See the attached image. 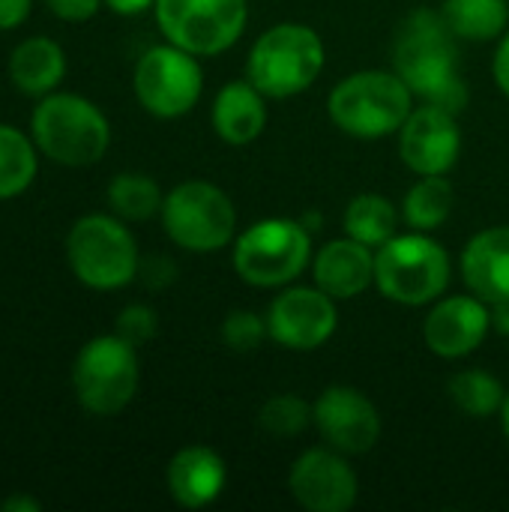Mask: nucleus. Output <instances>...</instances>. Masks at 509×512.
<instances>
[{
	"mask_svg": "<svg viewBox=\"0 0 509 512\" xmlns=\"http://www.w3.org/2000/svg\"><path fill=\"white\" fill-rule=\"evenodd\" d=\"M393 69L429 105L459 114L468 105V87L459 75V39L435 9H414L396 30Z\"/></svg>",
	"mask_w": 509,
	"mask_h": 512,
	"instance_id": "nucleus-1",
	"label": "nucleus"
},
{
	"mask_svg": "<svg viewBox=\"0 0 509 512\" xmlns=\"http://www.w3.org/2000/svg\"><path fill=\"white\" fill-rule=\"evenodd\" d=\"M30 138L45 159L63 168H87L108 153L111 123L93 99L54 90L33 108Z\"/></svg>",
	"mask_w": 509,
	"mask_h": 512,
	"instance_id": "nucleus-2",
	"label": "nucleus"
},
{
	"mask_svg": "<svg viewBox=\"0 0 509 512\" xmlns=\"http://www.w3.org/2000/svg\"><path fill=\"white\" fill-rule=\"evenodd\" d=\"M411 99L414 93L396 69H363L342 78L330 90L327 114L345 135L375 141L402 129V123L414 111Z\"/></svg>",
	"mask_w": 509,
	"mask_h": 512,
	"instance_id": "nucleus-3",
	"label": "nucleus"
},
{
	"mask_svg": "<svg viewBox=\"0 0 509 512\" xmlns=\"http://www.w3.org/2000/svg\"><path fill=\"white\" fill-rule=\"evenodd\" d=\"M66 264L90 291H120L138 279L135 234L114 213H87L66 234Z\"/></svg>",
	"mask_w": 509,
	"mask_h": 512,
	"instance_id": "nucleus-4",
	"label": "nucleus"
},
{
	"mask_svg": "<svg viewBox=\"0 0 509 512\" xmlns=\"http://www.w3.org/2000/svg\"><path fill=\"white\" fill-rule=\"evenodd\" d=\"M450 252L426 231L396 234L375 249V285L399 306H432L450 288Z\"/></svg>",
	"mask_w": 509,
	"mask_h": 512,
	"instance_id": "nucleus-5",
	"label": "nucleus"
},
{
	"mask_svg": "<svg viewBox=\"0 0 509 512\" xmlns=\"http://www.w3.org/2000/svg\"><path fill=\"white\" fill-rule=\"evenodd\" d=\"M324 69V42L309 24L282 21L264 30L249 48L246 78L267 99H288L309 90Z\"/></svg>",
	"mask_w": 509,
	"mask_h": 512,
	"instance_id": "nucleus-6",
	"label": "nucleus"
},
{
	"mask_svg": "<svg viewBox=\"0 0 509 512\" xmlns=\"http://www.w3.org/2000/svg\"><path fill=\"white\" fill-rule=\"evenodd\" d=\"M309 228L297 219H261L234 237V270L252 288H285L312 264Z\"/></svg>",
	"mask_w": 509,
	"mask_h": 512,
	"instance_id": "nucleus-7",
	"label": "nucleus"
},
{
	"mask_svg": "<svg viewBox=\"0 0 509 512\" xmlns=\"http://www.w3.org/2000/svg\"><path fill=\"white\" fill-rule=\"evenodd\" d=\"M141 363L138 348L117 333L93 336L72 363V390L78 405L93 417L120 414L138 393Z\"/></svg>",
	"mask_w": 509,
	"mask_h": 512,
	"instance_id": "nucleus-8",
	"label": "nucleus"
},
{
	"mask_svg": "<svg viewBox=\"0 0 509 512\" xmlns=\"http://www.w3.org/2000/svg\"><path fill=\"white\" fill-rule=\"evenodd\" d=\"M159 216L168 240L195 255L219 252L237 237V210L231 198L207 180L177 183L165 195Z\"/></svg>",
	"mask_w": 509,
	"mask_h": 512,
	"instance_id": "nucleus-9",
	"label": "nucleus"
},
{
	"mask_svg": "<svg viewBox=\"0 0 509 512\" xmlns=\"http://www.w3.org/2000/svg\"><path fill=\"white\" fill-rule=\"evenodd\" d=\"M156 24L165 42L195 54L216 57L228 51L246 30V0H156Z\"/></svg>",
	"mask_w": 509,
	"mask_h": 512,
	"instance_id": "nucleus-10",
	"label": "nucleus"
},
{
	"mask_svg": "<svg viewBox=\"0 0 509 512\" xmlns=\"http://www.w3.org/2000/svg\"><path fill=\"white\" fill-rule=\"evenodd\" d=\"M132 90L147 114L159 120H177L198 105L204 90V72L195 54L165 42L147 48L138 57Z\"/></svg>",
	"mask_w": 509,
	"mask_h": 512,
	"instance_id": "nucleus-11",
	"label": "nucleus"
},
{
	"mask_svg": "<svg viewBox=\"0 0 509 512\" xmlns=\"http://www.w3.org/2000/svg\"><path fill=\"white\" fill-rule=\"evenodd\" d=\"M336 327V300L318 285H285L267 309L270 339L288 351H315L333 339Z\"/></svg>",
	"mask_w": 509,
	"mask_h": 512,
	"instance_id": "nucleus-12",
	"label": "nucleus"
},
{
	"mask_svg": "<svg viewBox=\"0 0 509 512\" xmlns=\"http://www.w3.org/2000/svg\"><path fill=\"white\" fill-rule=\"evenodd\" d=\"M288 489L303 510L348 512L357 504L360 480L345 453L333 447H315L291 465Z\"/></svg>",
	"mask_w": 509,
	"mask_h": 512,
	"instance_id": "nucleus-13",
	"label": "nucleus"
},
{
	"mask_svg": "<svg viewBox=\"0 0 509 512\" xmlns=\"http://www.w3.org/2000/svg\"><path fill=\"white\" fill-rule=\"evenodd\" d=\"M315 429L327 441V447L345 453V456H360L369 453L378 438H381V414L372 405V399L345 384L327 387L315 405Z\"/></svg>",
	"mask_w": 509,
	"mask_h": 512,
	"instance_id": "nucleus-14",
	"label": "nucleus"
},
{
	"mask_svg": "<svg viewBox=\"0 0 509 512\" xmlns=\"http://www.w3.org/2000/svg\"><path fill=\"white\" fill-rule=\"evenodd\" d=\"M462 153V129L456 114L438 105H417L399 129V156L402 162L420 174H447L459 162Z\"/></svg>",
	"mask_w": 509,
	"mask_h": 512,
	"instance_id": "nucleus-15",
	"label": "nucleus"
},
{
	"mask_svg": "<svg viewBox=\"0 0 509 512\" xmlns=\"http://www.w3.org/2000/svg\"><path fill=\"white\" fill-rule=\"evenodd\" d=\"M492 330V306L477 294L438 297L423 321V339L432 354L459 360L474 354Z\"/></svg>",
	"mask_w": 509,
	"mask_h": 512,
	"instance_id": "nucleus-16",
	"label": "nucleus"
},
{
	"mask_svg": "<svg viewBox=\"0 0 509 512\" xmlns=\"http://www.w3.org/2000/svg\"><path fill=\"white\" fill-rule=\"evenodd\" d=\"M312 276L333 300H351L375 285V249L348 234L330 240L312 258Z\"/></svg>",
	"mask_w": 509,
	"mask_h": 512,
	"instance_id": "nucleus-17",
	"label": "nucleus"
},
{
	"mask_svg": "<svg viewBox=\"0 0 509 512\" xmlns=\"http://www.w3.org/2000/svg\"><path fill=\"white\" fill-rule=\"evenodd\" d=\"M165 483H168L171 498L180 507L204 510L222 495L228 483V468L216 450L195 444V447H183L180 453H174L165 471Z\"/></svg>",
	"mask_w": 509,
	"mask_h": 512,
	"instance_id": "nucleus-18",
	"label": "nucleus"
},
{
	"mask_svg": "<svg viewBox=\"0 0 509 512\" xmlns=\"http://www.w3.org/2000/svg\"><path fill=\"white\" fill-rule=\"evenodd\" d=\"M462 279L486 303L509 300V225L474 234L462 252Z\"/></svg>",
	"mask_w": 509,
	"mask_h": 512,
	"instance_id": "nucleus-19",
	"label": "nucleus"
},
{
	"mask_svg": "<svg viewBox=\"0 0 509 512\" xmlns=\"http://www.w3.org/2000/svg\"><path fill=\"white\" fill-rule=\"evenodd\" d=\"M210 120L225 144H252L267 129V96L249 78L228 81L213 99Z\"/></svg>",
	"mask_w": 509,
	"mask_h": 512,
	"instance_id": "nucleus-20",
	"label": "nucleus"
},
{
	"mask_svg": "<svg viewBox=\"0 0 509 512\" xmlns=\"http://www.w3.org/2000/svg\"><path fill=\"white\" fill-rule=\"evenodd\" d=\"M6 72L12 87H18L24 96H48L57 90V84L66 75V51L57 39L51 36H27L21 39L9 60Z\"/></svg>",
	"mask_w": 509,
	"mask_h": 512,
	"instance_id": "nucleus-21",
	"label": "nucleus"
},
{
	"mask_svg": "<svg viewBox=\"0 0 509 512\" xmlns=\"http://www.w3.org/2000/svg\"><path fill=\"white\" fill-rule=\"evenodd\" d=\"M441 15L459 42H492L507 33L509 0H444Z\"/></svg>",
	"mask_w": 509,
	"mask_h": 512,
	"instance_id": "nucleus-22",
	"label": "nucleus"
},
{
	"mask_svg": "<svg viewBox=\"0 0 509 512\" xmlns=\"http://www.w3.org/2000/svg\"><path fill=\"white\" fill-rule=\"evenodd\" d=\"M39 171V147L36 141L15 129L12 123H0V201H12L24 195Z\"/></svg>",
	"mask_w": 509,
	"mask_h": 512,
	"instance_id": "nucleus-23",
	"label": "nucleus"
},
{
	"mask_svg": "<svg viewBox=\"0 0 509 512\" xmlns=\"http://www.w3.org/2000/svg\"><path fill=\"white\" fill-rule=\"evenodd\" d=\"M456 204V192L450 186V180L444 174H429L420 177L402 201V219L405 225H411V231H435L441 228Z\"/></svg>",
	"mask_w": 509,
	"mask_h": 512,
	"instance_id": "nucleus-24",
	"label": "nucleus"
},
{
	"mask_svg": "<svg viewBox=\"0 0 509 512\" xmlns=\"http://www.w3.org/2000/svg\"><path fill=\"white\" fill-rule=\"evenodd\" d=\"M399 219H402V213L393 207L390 198H384L378 192H363L345 210V234L378 249L390 237H396Z\"/></svg>",
	"mask_w": 509,
	"mask_h": 512,
	"instance_id": "nucleus-25",
	"label": "nucleus"
},
{
	"mask_svg": "<svg viewBox=\"0 0 509 512\" xmlns=\"http://www.w3.org/2000/svg\"><path fill=\"white\" fill-rule=\"evenodd\" d=\"M162 189L150 174L123 171L108 183V207L123 222H147L162 210Z\"/></svg>",
	"mask_w": 509,
	"mask_h": 512,
	"instance_id": "nucleus-26",
	"label": "nucleus"
},
{
	"mask_svg": "<svg viewBox=\"0 0 509 512\" xmlns=\"http://www.w3.org/2000/svg\"><path fill=\"white\" fill-rule=\"evenodd\" d=\"M447 393H450V402L474 420L501 414L504 399H507L504 384L486 369H465V372L453 375Z\"/></svg>",
	"mask_w": 509,
	"mask_h": 512,
	"instance_id": "nucleus-27",
	"label": "nucleus"
},
{
	"mask_svg": "<svg viewBox=\"0 0 509 512\" xmlns=\"http://www.w3.org/2000/svg\"><path fill=\"white\" fill-rule=\"evenodd\" d=\"M315 423V411L297 393L270 396L258 411V426L273 438H297Z\"/></svg>",
	"mask_w": 509,
	"mask_h": 512,
	"instance_id": "nucleus-28",
	"label": "nucleus"
},
{
	"mask_svg": "<svg viewBox=\"0 0 509 512\" xmlns=\"http://www.w3.org/2000/svg\"><path fill=\"white\" fill-rule=\"evenodd\" d=\"M264 339H270L267 315L249 312V309H234L222 321V342L234 354H252L264 345Z\"/></svg>",
	"mask_w": 509,
	"mask_h": 512,
	"instance_id": "nucleus-29",
	"label": "nucleus"
},
{
	"mask_svg": "<svg viewBox=\"0 0 509 512\" xmlns=\"http://www.w3.org/2000/svg\"><path fill=\"white\" fill-rule=\"evenodd\" d=\"M114 333L120 339H126L129 345L141 348L147 342H153V336L159 333V315L144 306V303H129L120 315H117V324H114Z\"/></svg>",
	"mask_w": 509,
	"mask_h": 512,
	"instance_id": "nucleus-30",
	"label": "nucleus"
},
{
	"mask_svg": "<svg viewBox=\"0 0 509 512\" xmlns=\"http://www.w3.org/2000/svg\"><path fill=\"white\" fill-rule=\"evenodd\" d=\"M42 3L54 18L69 21V24L90 21L99 12V6H105V0H42Z\"/></svg>",
	"mask_w": 509,
	"mask_h": 512,
	"instance_id": "nucleus-31",
	"label": "nucleus"
},
{
	"mask_svg": "<svg viewBox=\"0 0 509 512\" xmlns=\"http://www.w3.org/2000/svg\"><path fill=\"white\" fill-rule=\"evenodd\" d=\"M138 276L144 279V285H147V288H165V285H171V282H174V276H177V273H174V261L162 258V255H153V258L141 261Z\"/></svg>",
	"mask_w": 509,
	"mask_h": 512,
	"instance_id": "nucleus-32",
	"label": "nucleus"
},
{
	"mask_svg": "<svg viewBox=\"0 0 509 512\" xmlns=\"http://www.w3.org/2000/svg\"><path fill=\"white\" fill-rule=\"evenodd\" d=\"M33 0H0V30H15L30 18Z\"/></svg>",
	"mask_w": 509,
	"mask_h": 512,
	"instance_id": "nucleus-33",
	"label": "nucleus"
},
{
	"mask_svg": "<svg viewBox=\"0 0 509 512\" xmlns=\"http://www.w3.org/2000/svg\"><path fill=\"white\" fill-rule=\"evenodd\" d=\"M492 75H495V84L501 87V93L509 99V30L498 42L495 60H492Z\"/></svg>",
	"mask_w": 509,
	"mask_h": 512,
	"instance_id": "nucleus-34",
	"label": "nucleus"
},
{
	"mask_svg": "<svg viewBox=\"0 0 509 512\" xmlns=\"http://www.w3.org/2000/svg\"><path fill=\"white\" fill-rule=\"evenodd\" d=\"M0 510L3 512H39L42 510V501H39V498H33V495H24V492H18V495H9V498H3V501H0Z\"/></svg>",
	"mask_w": 509,
	"mask_h": 512,
	"instance_id": "nucleus-35",
	"label": "nucleus"
},
{
	"mask_svg": "<svg viewBox=\"0 0 509 512\" xmlns=\"http://www.w3.org/2000/svg\"><path fill=\"white\" fill-rule=\"evenodd\" d=\"M105 6H108L111 12L123 15V18H132V15H141V12L153 9L156 0H105Z\"/></svg>",
	"mask_w": 509,
	"mask_h": 512,
	"instance_id": "nucleus-36",
	"label": "nucleus"
},
{
	"mask_svg": "<svg viewBox=\"0 0 509 512\" xmlns=\"http://www.w3.org/2000/svg\"><path fill=\"white\" fill-rule=\"evenodd\" d=\"M489 306H492V330H498L501 336H509V300H498Z\"/></svg>",
	"mask_w": 509,
	"mask_h": 512,
	"instance_id": "nucleus-37",
	"label": "nucleus"
},
{
	"mask_svg": "<svg viewBox=\"0 0 509 512\" xmlns=\"http://www.w3.org/2000/svg\"><path fill=\"white\" fill-rule=\"evenodd\" d=\"M501 426H504V435H507L509 441V393L507 399H504V408H501Z\"/></svg>",
	"mask_w": 509,
	"mask_h": 512,
	"instance_id": "nucleus-38",
	"label": "nucleus"
}]
</instances>
